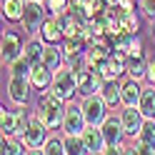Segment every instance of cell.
Wrapping results in <instances>:
<instances>
[{"label":"cell","instance_id":"25","mask_svg":"<svg viewBox=\"0 0 155 155\" xmlns=\"http://www.w3.org/2000/svg\"><path fill=\"white\" fill-rule=\"evenodd\" d=\"M0 130H3V135H18V118H15V110L3 108V113H0Z\"/></svg>","mask_w":155,"mask_h":155},{"label":"cell","instance_id":"10","mask_svg":"<svg viewBox=\"0 0 155 155\" xmlns=\"http://www.w3.org/2000/svg\"><path fill=\"white\" fill-rule=\"evenodd\" d=\"M45 45H63L65 40V30H63V23H60V18L58 15H48L45 18V23L40 25V30L35 33Z\"/></svg>","mask_w":155,"mask_h":155},{"label":"cell","instance_id":"5","mask_svg":"<svg viewBox=\"0 0 155 155\" xmlns=\"http://www.w3.org/2000/svg\"><path fill=\"white\" fill-rule=\"evenodd\" d=\"M80 108H83V115H85V120H88V125H103V120L108 118V103L103 100V95L100 93H95V95H85V98H80Z\"/></svg>","mask_w":155,"mask_h":155},{"label":"cell","instance_id":"12","mask_svg":"<svg viewBox=\"0 0 155 155\" xmlns=\"http://www.w3.org/2000/svg\"><path fill=\"white\" fill-rule=\"evenodd\" d=\"M120 120H123L125 135L133 140V138H138V133H140L143 123H145V115H143V110L138 105H123L120 108Z\"/></svg>","mask_w":155,"mask_h":155},{"label":"cell","instance_id":"34","mask_svg":"<svg viewBox=\"0 0 155 155\" xmlns=\"http://www.w3.org/2000/svg\"><path fill=\"white\" fill-rule=\"evenodd\" d=\"M43 3H45V0H43Z\"/></svg>","mask_w":155,"mask_h":155},{"label":"cell","instance_id":"15","mask_svg":"<svg viewBox=\"0 0 155 155\" xmlns=\"http://www.w3.org/2000/svg\"><path fill=\"white\" fill-rule=\"evenodd\" d=\"M100 95H103V100L108 103L110 110L123 108V88H120V80L105 78V83H103V88H100Z\"/></svg>","mask_w":155,"mask_h":155},{"label":"cell","instance_id":"23","mask_svg":"<svg viewBox=\"0 0 155 155\" xmlns=\"http://www.w3.org/2000/svg\"><path fill=\"white\" fill-rule=\"evenodd\" d=\"M138 108L143 110L145 118H155V85H143V95Z\"/></svg>","mask_w":155,"mask_h":155},{"label":"cell","instance_id":"7","mask_svg":"<svg viewBox=\"0 0 155 155\" xmlns=\"http://www.w3.org/2000/svg\"><path fill=\"white\" fill-rule=\"evenodd\" d=\"M103 83H105V75H103L100 70H95V68H88V65H85L83 70H78V95H80V98L100 93Z\"/></svg>","mask_w":155,"mask_h":155},{"label":"cell","instance_id":"2","mask_svg":"<svg viewBox=\"0 0 155 155\" xmlns=\"http://www.w3.org/2000/svg\"><path fill=\"white\" fill-rule=\"evenodd\" d=\"M18 138L23 140V145L28 148V153H40L43 145H45V140L50 138V130H48V125L33 113V115H30V123H28V128L23 130V135H18Z\"/></svg>","mask_w":155,"mask_h":155},{"label":"cell","instance_id":"17","mask_svg":"<svg viewBox=\"0 0 155 155\" xmlns=\"http://www.w3.org/2000/svg\"><path fill=\"white\" fill-rule=\"evenodd\" d=\"M120 88H123V105H138L140 103V95H143V83L140 80L125 75L120 80Z\"/></svg>","mask_w":155,"mask_h":155},{"label":"cell","instance_id":"6","mask_svg":"<svg viewBox=\"0 0 155 155\" xmlns=\"http://www.w3.org/2000/svg\"><path fill=\"white\" fill-rule=\"evenodd\" d=\"M23 48H25V40L18 30H3V40H0V60H3V65H10L15 58H20Z\"/></svg>","mask_w":155,"mask_h":155},{"label":"cell","instance_id":"32","mask_svg":"<svg viewBox=\"0 0 155 155\" xmlns=\"http://www.w3.org/2000/svg\"><path fill=\"white\" fill-rule=\"evenodd\" d=\"M148 85H155V53L148 55V78H145Z\"/></svg>","mask_w":155,"mask_h":155},{"label":"cell","instance_id":"18","mask_svg":"<svg viewBox=\"0 0 155 155\" xmlns=\"http://www.w3.org/2000/svg\"><path fill=\"white\" fill-rule=\"evenodd\" d=\"M43 63L50 68V70H60L65 65V53H63V45H45V53H43Z\"/></svg>","mask_w":155,"mask_h":155},{"label":"cell","instance_id":"33","mask_svg":"<svg viewBox=\"0 0 155 155\" xmlns=\"http://www.w3.org/2000/svg\"><path fill=\"white\" fill-rule=\"evenodd\" d=\"M150 38L155 40V20H150Z\"/></svg>","mask_w":155,"mask_h":155},{"label":"cell","instance_id":"30","mask_svg":"<svg viewBox=\"0 0 155 155\" xmlns=\"http://www.w3.org/2000/svg\"><path fill=\"white\" fill-rule=\"evenodd\" d=\"M128 55H145L143 53V38L135 33L133 38H130V48H128Z\"/></svg>","mask_w":155,"mask_h":155},{"label":"cell","instance_id":"28","mask_svg":"<svg viewBox=\"0 0 155 155\" xmlns=\"http://www.w3.org/2000/svg\"><path fill=\"white\" fill-rule=\"evenodd\" d=\"M30 70H33V63L28 60L25 55L15 58V60L8 65V73H10V75H23V78H28V75H30Z\"/></svg>","mask_w":155,"mask_h":155},{"label":"cell","instance_id":"26","mask_svg":"<svg viewBox=\"0 0 155 155\" xmlns=\"http://www.w3.org/2000/svg\"><path fill=\"white\" fill-rule=\"evenodd\" d=\"M133 140H140L145 145H150V148H155V118H145L138 138H133Z\"/></svg>","mask_w":155,"mask_h":155},{"label":"cell","instance_id":"3","mask_svg":"<svg viewBox=\"0 0 155 155\" xmlns=\"http://www.w3.org/2000/svg\"><path fill=\"white\" fill-rule=\"evenodd\" d=\"M48 15L50 13H48L43 0H25V13H23V20L18 25H20V30H25V35H35Z\"/></svg>","mask_w":155,"mask_h":155},{"label":"cell","instance_id":"13","mask_svg":"<svg viewBox=\"0 0 155 155\" xmlns=\"http://www.w3.org/2000/svg\"><path fill=\"white\" fill-rule=\"evenodd\" d=\"M103 135H105V145H120L123 140H130L128 135H125V128H123V120H120V113L115 115L110 113L108 118L103 120Z\"/></svg>","mask_w":155,"mask_h":155},{"label":"cell","instance_id":"4","mask_svg":"<svg viewBox=\"0 0 155 155\" xmlns=\"http://www.w3.org/2000/svg\"><path fill=\"white\" fill-rule=\"evenodd\" d=\"M50 90H53L60 100L70 103L75 95H78V73L63 65L60 70L55 73V80H53V85H50Z\"/></svg>","mask_w":155,"mask_h":155},{"label":"cell","instance_id":"21","mask_svg":"<svg viewBox=\"0 0 155 155\" xmlns=\"http://www.w3.org/2000/svg\"><path fill=\"white\" fill-rule=\"evenodd\" d=\"M25 13V0H3V20L5 23H20Z\"/></svg>","mask_w":155,"mask_h":155},{"label":"cell","instance_id":"1","mask_svg":"<svg viewBox=\"0 0 155 155\" xmlns=\"http://www.w3.org/2000/svg\"><path fill=\"white\" fill-rule=\"evenodd\" d=\"M35 115L48 125V130H50V133H53V130H60V128H63V115H65V100H60L53 90L38 93Z\"/></svg>","mask_w":155,"mask_h":155},{"label":"cell","instance_id":"27","mask_svg":"<svg viewBox=\"0 0 155 155\" xmlns=\"http://www.w3.org/2000/svg\"><path fill=\"white\" fill-rule=\"evenodd\" d=\"M40 153H45V155H63V153H65L63 133H60V135H50V138L45 140V145H43V150H40Z\"/></svg>","mask_w":155,"mask_h":155},{"label":"cell","instance_id":"19","mask_svg":"<svg viewBox=\"0 0 155 155\" xmlns=\"http://www.w3.org/2000/svg\"><path fill=\"white\" fill-rule=\"evenodd\" d=\"M128 75L143 83L148 78V55H128Z\"/></svg>","mask_w":155,"mask_h":155},{"label":"cell","instance_id":"24","mask_svg":"<svg viewBox=\"0 0 155 155\" xmlns=\"http://www.w3.org/2000/svg\"><path fill=\"white\" fill-rule=\"evenodd\" d=\"M0 153L3 155H23V153H28V148L23 145V140L18 138V135H3V140H0Z\"/></svg>","mask_w":155,"mask_h":155},{"label":"cell","instance_id":"11","mask_svg":"<svg viewBox=\"0 0 155 155\" xmlns=\"http://www.w3.org/2000/svg\"><path fill=\"white\" fill-rule=\"evenodd\" d=\"M85 125H88V120H85V115H83V108H80V103H65V115H63V128L60 133H83L85 130Z\"/></svg>","mask_w":155,"mask_h":155},{"label":"cell","instance_id":"9","mask_svg":"<svg viewBox=\"0 0 155 155\" xmlns=\"http://www.w3.org/2000/svg\"><path fill=\"white\" fill-rule=\"evenodd\" d=\"M30 95H33L30 80L23 78V75H10V80H8V100L13 105H28L30 103Z\"/></svg>","mask_w":155,"mask_h":155},{"label":"cell","instance_id":"16","mask_svg":"<svg viewBox=\"0 0 155 155\" xmlns=\"http://www.w3.org/2000/svg\"><path fill=\"white\" fill-rule=\"evenodd\" d=\"M83 140H85V145H88V153H93V155L105 153V135H103L100 125H85Z\"/></svg>","mask_w":155,"mask_h":155},{"label":"cell","instance_id":"14","mask_svg":"<svg viewBox=\"0 0 155 155\" xmlns=\"http://www.w3.org/2000/svg\"><path fill=\"white\" fill-rule=\"evenodd\" d=\"M28 80H30V85H33L35 93L50 90V85H53V80H55V70H50L45 63H38V65H33L30 75H28Z\"/></svg>","mask_w":155,"mask_h":155},{"label":"cell","instance_id":"22","mask_svg":"<svg viewBox=\"0 0 155 155\" xmlns=\"http://www.w3.org/2000/svg\"><path fill=\"white\" fill-rule=\"evenodd\" d=\"M63 140H65V153L68 155H83L88 153V145L83 140V133H63Z\"/></svg>","mask_w":155,"mask_h":155},{"label":"cell","instance_id":"31","mask_svg":"<svg viewBox=\"0 0 155 155\" xmlns=\"http://www.w3.org/2000/svg\"><path fill=\"white\" fill-rule=\"evenodd\" d=\"M108 5H118L123 10H138V0H108Z\"/></svg>","mask_w":155,"mask_h":155},{"label":"cell","instance_id":"20","mask_svg":"<svg viewBox=\"0 0 155 155\" xmlns=\"http://www.w3.org/2000/svg\"><path fill=\"white\" fill-rule=\"evenodd\" d=\"M43 53H45V43H43L38 35H30V40H25L23 55H25L33 65H38V63H43Z\"/></svg>","mask_w":155,"mask_h":155},{"label":"cell","instance_id":"8","mask_svg":"<svg viewBox=\"0 0 155 155\" xmlns=\"http://www.w3.org/2000/svg\"><path fill=\"white\" fill-rule=\"evenodd\" d=\"M100 73L105 78H113V80H123V78L128 75V53L113 48L110 55H108V60H105L103 68H100Z\"/></svg>","mask_w":155,"mask_h":155},{"label":"cell","instance_id":"29","mask_svg":"<svg viewBox=\"0 0 155 155\" xmlns=\"http://www.w3.org/2000/svg\"><path fill=\"white\" fill-rule=\"evenodd\" d=\"M138 13L145 20H155V0H138Z\"/></svg>","mask_w":155,"mask_h":155}]
</instances>
